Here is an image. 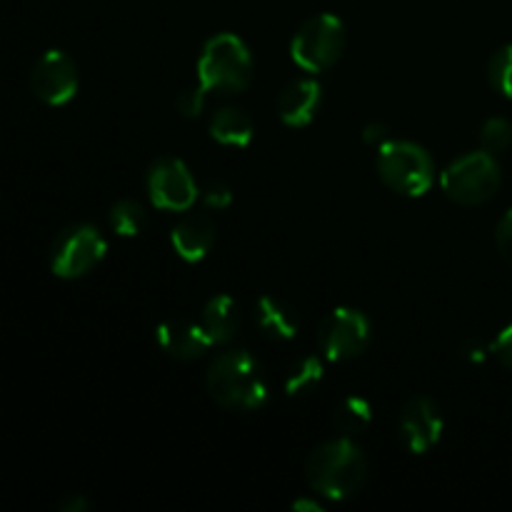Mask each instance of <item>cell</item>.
Segmentation results:
<instances>
[{
    "mask_svg": "<svg viewBox=\"0 0 512 512\" xmlns=\"http://www.w3.org/2000/svg\"><path fill=\"white\" fill-rule=\"evenodd\" d=\"M108 253V243L98 228L88 223L68 225L50 245V270L63 280L88 275Z\"/></svg>",
    "mask_w": 512,
    "mask_h": 512,
    "instance_id": "52a82bcc",
    "label": "cell"
},
{
    "mask_svg": "<svg viewBox=\"0 0 512 512\" xmlns=\"http://www.w3.org/2000/svg\"><path fill=\"white\" fill-rule=\"evenodd\" d=\"M323 360L318 355H303V358L293 360V365L285 373V390L288 395H310L315 388L323 383Z\"/></svg>",
    "mask_w": 512,
    "mask_h": 512,
    "instance_id": "d6986e66",
    "label": "cell"
},
{
    "mask_svg": "<svg viewBox=\"0 0 512 512\" xmlns=\"http://www.w3.org/2000/svg\"><path fill=\"white\" fill-rule=\"evenodd\" d=\"M88 508L90 503L83 498V495H70V498H65L63 503H60V510L63 512H85Z\"/></svg>",
    "mask_w": 512,
    "mask_h": 512,
    "instance_id": "f1b7e54d",
    "label": "cell"
},
{
    "mask_svg": "<svg viewBox=\"0 0 512 512\" xmlns=\"http://www.w3.org/2000/svg\"><path fill=\"white\" fill-rule=\"evenodd\" d=\"M363 140L368 145H373V148H383V145L390 140L388 125H385V123H368V125H365V130H363Z\"/></svg>",
    "mask_w": 512,
    "mask_h": 512,
    "instance_id": "4316f807",
    "label": "cell"
},
{
    "mask_svg": "<svg viewBox=\"0 0 512 512\" xmlns=\"http://www.w3.org/2000/svg\"><path fill=\"white\" fill-rule=\"evenodd\" d=\"M293 510H298V512H303V510H308V512H323V505H320L318 500L300 498V500H295V503H293Z\"/></svg>",
    "mask_w": 512,
    "mask_h": 512,
    "instance_id": "f546056e",
    "label": "cell"
},
{
    "mask_svg": "<svg viewBox=\"0 0 512 512\" xmlns=\"http://www.w3.org/2000/svg\"><path fill=\"white\" fill-rule=\"evenodd\" d=\"M308 485L325 500L343 503L358 495L368 480V460L350 438L320 443L305 460Z\"/></svg>",
    "mask_w": 512,
    "mask_h": 512,
    "instance_id": "6da1fadb",
    "label": "cell"
},
{
    "mask_svg": "<svg viewBox=\"0 0 512 512\" xmlns=\"http://www.w3.org/2000/svg\"><path fill=\"white\" fill-rule=\"evenodd\" d=\"M370 345V320L355 308H335L318 328V348L330 363L358 358Z\"/></svg>",
    "mask_w": 512,
    "mask_h": 512,
    "instance_id": "ba28073f",
    "label": "cell"
},
{
    "mask_svg": "<svg viewBox=\"0 0 512 512\" xmlns=\"http://www.w3.org/2000/svg\"><path fill=\"white\" fill-rule=\"evenodd\" d=\"M108 220L115 235H120V238H135V235L143 233L145 225H148V213H145V208L138 200L125 198L113 203Z\"/></svg>",
    "mask_w": 512,
    "mask_h": 512,
    "instance_id": "ffe728a7",
    "label": "cell"
},
{
    "mask_svg": "<svg viewBox=\"0 0 512 512\" xmlns=\"http://www.w3.org/2000/svg\"><path fill=\"white\" fill-rule=\"evenodd\" d=\"M155 340L168 358L180 360V363H193V360L203 358L213 345L200 323H193L188 318H170L160 323L155 330Z\"/></svg>",
    "mask_w": 512,
    "mask_h": 512,
    "instance_id": "7c38bea8",
    "label": "cell"
},
{
    "mask_svg": "<svg viewBox=\"0 0 512 512\" xmlns=\"http://www.w3.org/2000/svg\"><path fill=\"white\" fill-rule=\"evenodd\" d=\"M488 80L495 93L512 100V43L495 50L488 60Z\"/></svg>",
    "mask_w": 512,
    "mask_h": 512,
    "instance_id": "44dd1931",
    "label": "cell"
},
{
    "mask_svg": "<svg viewBox=\"0 0 512 512\" xmlns=\"http://www.w3.org/2000/svg\"><path fill=\"white\" fill-rule=\"evenodd\" d=\"M440 188L458 205H483L500 190V165L485 150L465 153L440 175Z\"/></svg>",
    "mask_w": 512,
    "mask_h": 512,
    "instance_id": "8992f818",
    "label": "cell"
},
{
    "mask_svg": "<svg viewBox=\"0 0 512 512\" xmlns=\"http://www.w3.org/2000/svg\"><path fill=\"white\" fill-rule=\"evenodd\" d=\"M495 245H498V253L503 255L505 263L512 268V210L500 218L498 228H495Z\"/></svg>",
    "mask_w": 512,
    "mask_h": 512,
    "instance_id": "d4e9b609",
    "label": "cell"
},
{
    "mask_svg": "<svg viewBox=\"0 0 512 512\" xmlns=\"http://www.w3.org/2000/svg\"><path fill=\"white\" fill-rule=\"evenodd\" d=\"M400 440L415 455H425L435 448L443 435V413L430 398H413L405 403L398 423Z\"/></svg>",
    "mask_w": 512,
    "mask_h": 512,
    "instance_id": "8fae6325",
    "label": "cell"
},
{
    "mask_svg": "<svg viewBox=\"0 0 512 512\" xmlns=\"http://www.w3.org/2000/svg\"><path fill=\"white\" fill-rule=\"evenodd\" d=\"M345 40L348 35L343 20L330 13L313 15L290 40V58L308 73H323L343 58Z\"/></svg>",
    "mask_w": 512,
    "mask_h": 512,
    "instance_id": "5b68a950",
    "label": "cell"
},
{
    "mask_svg": "<svg viewBox=\"0 0 512 512\" xmlns=\"http://www.w3.org/2000/svg\"><path fill=\"white\" fill-rule=\"evenodd\" d=\"M215 243V225L205 215H185L170 230V245L185 263H200Z\"/></svg>",
    "mask_w": 512,
    "mask_h": 512,
    "instance_id": "5bb4252c",
    "label": "cell"
},
{
    "mask_svg": "<svg viewBox=\"0 0 512 512\" xmlns=\"http://www.w3.org/2000/svg\"><path fill=\"white\" fill-rule=\"evenodd\" d=\"M200 198H203V203L208 205V208L223 210L233 203V190H230V185L223 183V180H210V183L200 190Z\"/></svg>",
    "mask_w": 512,
    "mask_h": 512,
    "instance_id": "cb8c5ba5",
    "label": "cell"
},
{
    "mask_svg": "<svg viewBox=\"0 0 512 512\" xmlns=\"http://www.w3.org/2000/svg\"><path fill=\"white\" fill-rule=\"evenodd\" d=\"M490 353L498 358V363L503 365V368L512 370V323L508 328L500 330V335L493 340V345H490Z\"/></svg>",
    "mask_w": 512,
    "mask_h": 512,
    "instance_id": "484cf974",
    "label": "cell"
},
{
    "mask_svg": "<svg viewBox=\"0 0 512 512\" xmlns=\"http://www.w3.org/2000/svg\"><path fill=\"white\" fill-rule=\"evenodd\" d=\"M205 93H208V90H205L203 85H198V88H185L183 93L178 95V100H175L178 113L183 115V118H198L205 110Z\"/></svg>",
    "mask_w": 512,
    "mask_h": 512,
    "instance_id": "603a6c76",
    "label": "cell"
},
{
    "mask_svg": "<svg viewBox=\"0 0 512 512\" xmlns=\"http://www.w3.org/2000/svg\"><path fill=\"white\" fill-rule=\"evenodd\" d=\"M488 353H490V350L485 348V345L480 343V340H475V338L465 340V343L460 345V350H458L460 358L468 360V363H483L485 355H488Z\"/></svg>",
    "mask_w": 512,
    "mask_h": 512,
    "instance_id": "83f0119b",
    "label": "cell"
},
{
    "mask_svg": "<svg viewBox=\"0 0 512 512\" xmlns=\"http://www.w3.org/2000/svg\"><path fill=\"white\" fill-rule=\"evenodd\" d=\"M210 135L215 143L230 145V148H243L253 140V118L245 110L233 108H220L218 113L210 118Z\"/></svg>",
    "mask_w": 512,
    "mask_h": 512,
    "instance_id": "e0dca14e",
    "label": "cell"
},
{
    "mask_svg": "<svg viewBox=\"0 0 512 512\" xmlns=\"http://www.w3.org/2000/svg\"><path fill=\"white\" fill-rule=\"evenodd\" d=\"M323 90L313 78L290 80L278 95V115L288 128H303L315 118L320 108Z\"/></svg>",
    "mask_w": 512,
    "mask_h": 512,
    "instance_id": "4fadbf2b",
    "label": "cell"
},
{
    "mask_svg": "<svg viewBox=\"0 0 512 512\" xmlns=\"http://www.w3.org/2000/svg\"><path fill=\"white\" fill-rule=\"evenodd\" d=\"M145 183H148L150 203L160 210L183 213V210L193 208V203L198 200V185H195L193 173L178 158L155 160L148 168Z\"/></svg>",
    "mask_w": 512,
    "mask_h": 512,
    "instance_id": "9c48e42d",
    "label": "cell"
},
{
    "mask_svg": "<svg viewBox=\"0 0 512 512\" xmlns=\"http://www.w3.org/2000/svg\"><path fill=\"white\" fill-rule=\"evenodd\" d=\"M333 423L340 430V435L353 438V435L365 433L370 428V423H373V408H370V403L365 398L350 395V398H343L338 403Z\"/></svg>",
    "mask_w": 512,
    "mask_h": 512,
    "instance_id": "ac0fdd59",
    "label": "cell"
},
{
    "mask_svg": "<svg viewBox=\"0 0 512 512\" xmlns=\"http://www.w3.org/2000/svg\"><path fill=\"white\" fill-rule=\"evenodd\" d=\"M208 393L220 408L233 413H250L268 400V378L263 365L248 350H225L210 363L205 375Z\"/></svg>",
    "mask_w": 512,
    "mask_h": 512,
    "instance_id": "7a4b0ae2",
    "label": "cell"
},
{
    "mask_svg": "<svg viewBox=\"0 0 512 512\" xmlns=\"http://www.w3.org/2000/svg\"><path fill=\"white\" fill-rule=\"evenodd\" d=\"M255 323L263 330L265 338L278 340V343L293 340L300 328L298 313L293 310V305L275 298V295H265V298L258 300V305H255Z\"/></svg>",
    "mask_w": 512,
    "mask_h": 512,
    "instance_id": "9a60e30c",
    "label": "cell"
},
{
    "mask_svg": "<svg viewBox=\"0 0 512 512\" xmlns=\"http://www.w3.org/2000/svg\"><path fill=\"white\" fill-rule=\"evenodd\" d=\"M200 328L213 345L228 343L240 330V308L230 295H215L200 313Z\"/></svg>",
    "mask_w": 512,
    "mask_h": 512,
    "instance_id": "2e32d148",
    "label": "cell"
},
{
    "mask_svg": "<svg viewBox=\"0 0 512 512\" xmlns=\"http://www.w3.org/2000/svg\"><path fill=\"white\" fill-rule=\"evenodd\" d=\"M378 178L390 190L408 198H420L435 183V165L428 150L410 140H388L378 148Z\"/></svg>",
    "mask_w": 512,
    "mask_h": 512,
    "instance_id": "277c9868",
    "label": "cell"
},
{
    "mask_svg": "<svg viewBox=\"0 0 512 512\" xmlns=\"http://www.w3.org/2000/svg\"><path fill=\"white\" fill-rule=\"evenodd\" d=\"M200 85L210 93H243L253 80V55L233 33H218L205 40L198 58Z\"/></svg>",
    "mask_w": 512,
    "mask_h": 512,
    "instance_id": "3957f363",
    "label": "cell"
},
{
    "mask_svg": "<svg viewBox=\"0 0 512 512\" xmlns=\"http://www.w3.org/2000/svg\"><path fill=\"white\" fill-rule=\"evenodd\" d=\"M480 145L485 153L500 155L512 145V123L505 118H490L485 120L480 128Z\"/></svg>",
    "mask_w": 512,
    "mask_h": 512,
    "instance_id": "7402d4cb",
    "label": "cell"
},
{
    "mask_svg": "<svg viewBox=\"0 0 512 512\" xmlns=\"http://www.w3.org/2000/svg\"><path fill=\"white\" fill-rule=\"evenodd\" d=\"M30 90L40 103L58 108L70 103L78 93V68L63 50H48L30 70Z\"/></svg>",
    "mask_w": 512,
    "mask_h": 512,
    "instance_id": "30bf717a",
    "label": "cell"
}]
</instances>
